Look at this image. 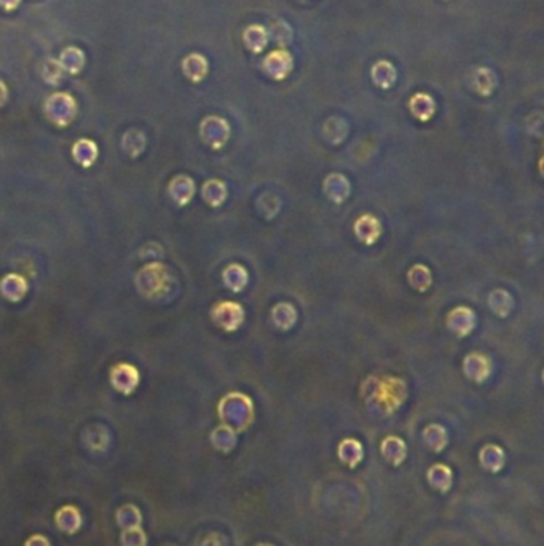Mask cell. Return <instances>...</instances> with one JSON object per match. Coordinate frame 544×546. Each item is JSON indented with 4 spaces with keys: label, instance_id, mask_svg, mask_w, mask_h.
Listing matches in <instances>:
<instances>
[{
    "label": "cell",
    "instance_id": "obj_12",
    "mask_svg": "<svg viewBox=\"0 0 544 546\" xmlns=\"http://www.w3.org/2000/svg\"><path fill=\"white\" fill-rule=\"evenodd\" d=\"M208 59H206L203 55L200 53H192L188 55L184 61H182V70L188 80L192 82H201L208 75Z\"/></svg>",
    "mask_w": 544,
    "mask_h": 546
},
{
    "label": "cell",
    "instance_id": "obj_27",
    "mask_svg": "<svg viewBox=\"0 0 544 546\" xmlns=\"http://www.w3.org/2000/svg\"><path fill=\"white\" fill-rule=\"evenodd\" d=\"M481 460H482V465L486 468L488 466L490 462L493 460L495 471H498L500 468L503 466V462H505V455H503V450L498 446H492V444H488V446L482 449Z\"/></svg>",
    "mask_w": 544,
    "mask_h": 546
},
{
    "label": "cell",
    "instance_id": "obj_32",
    "mask_svg": "<svg viewBox=\"0 0 544 546\" xmlns=\"http://www.w3.org/2000/svg\"><path fill=\"white\" fill-rule=\"evenodd\" d=\"M7 98H8L7 87H5L4 82H0V106L5 104V101H7Z\"/></svg>",
    "mask_w": 544,
    "mask_h": 546
},
{
    "label": "cell",
    "instance_id": "obj_9",
    "mask_svg": "<svg viewBox=\"0 0 544 546\" xmlns=\"http://www.w3.org/2000/svg\"><path fill=\"white\" fill-rule=\"evenodd\" d=\"M469 85L481 96H490L496 88V75L492 69L477 68L469 77Z\"/></svg>",
    "mask_w": 544,
    "mask_h": 546
},
{
    "label": "cell",
    "instance_id": "obj_18",
    "mask_svg": "<svg viewBox=\"0 0 544 546\" xmlns=\"http://www.w3.org/2000/svg\"><path fill=\"white\" fill-rule=\"evenodd\" d=\"M407 281H409L413 289L425 293V291L429 289L431 283H433V275H431V270L427 265L417 264L407 272Z\"/></svg>",
    "mask_w": 544,
    "mask_h": 546
},
{
    "label": "cell",
    "instance_id": "obj_7",
    "mask_svg": "<svg viewBox=\"0 0 544 546\" xmlns=\"http://www.w3.org/2000/svg\"><path fill=\"white\" fill-rule=\"evenodd\" d=\"M356 239L364 245H374L382 236V224L374 215H363L353 225Z\"/></svg>",
    "mask_w": 544,
    "mask_h": 546
},
{
    "label": "cell",
    "instance_id": "obj_25",
    "mask_svg": "<svg viewBox=\"0 0 544 546\" xmlns=\"http://www.w3.org/2000/svg\"><path fill=\"white\" fill-rule=\"evenodd\" d=\"M268 37L273 39L275 44L280 45L281 49H285L292 42V29L286 21H275L268 31Z\"/></svg>",
    "mask_w": 544,
    "mask_h": 546
},
{
    "label": "cell",
    "instance_id": "obj_2",
    "mask_svg": "<svg viewBox=\"0 0 544 546\" xmlns=\"http://www.w3.org/2000/svg\"><path fill=\"white\" fill-rule=\"evenodd\" d=\"M211 318L221 329L233 332L245 322V308L236 302H219L212 308Z\"/></svg>",
    "mask_w": 544,
    "mask_h": 546
},
{
    "label": "cell",
    "instance_id": "obj_17",
    "mask_svg": "<svg viewBox=\"0 0 544 546\" xmlns=\"http://www.w3.org/2000/svg\"><path fill=\"white\" fill-rule=\"evenodd\" d=\"M203 200L212 208L221 206L224 201L227 200V186L226 182L219 181V179H211L208 182H205L203 186Z\"/></svg>",
    "mask_w": 544,
    "mask_h": 546
},
{
    "label": "cell",
    "instance_id": "obj_14",
    "mask_svg": "<svg viewBox=\"0 0 544 546\" xmlns=\"http://www.w3.org/2000/svg\"><path fill=\"white\" fill-rule=\"evenodd\" d=\"M247 281H250V275L243 265L232 264L224 270V283L233 293H241L246 288Z\"/></svg>",
    "mask_w": 544,
    "mask_h": 546
},
{
    "label": "cell",
    "instance_id": "obj_5",
    "mask_svg": "<svg viewBox=\"0 0 544 546\" xmlns=\"http://www.w3.org/2000/svg\"><path fill=\"white\" fill-rule=\"evenodd\" d=\"M446 324L453 334H457L463 339V337L469 336L476 328V313L468 307H457L447 315Z\"/></svg>",
    "mask_w": 544,
    "mask_h": 546
},
{
    "label": "cell",
    "instance_id": "obj_1",
    "mask_svg": "<svg viewBox=\"0 0 544 546\" xmlns=\"http://www.w3.org/2000/svg\"><path fill=\"white\" fill-rule=\"evenodd\" d=\"M363 391L368 393V405L375 402L377 411H385L387 415L394 412L406 401V382L396 377L372 376L363 383Z\"/></svg>",
    "mask_w": 544,
    "mask_h": 546
},
{
    "label": "cell",
    "instance_id": "obj_26",
    "mask_svg": "<svg viewBox=\"0 0 544 546\" xmlns=\"http://www.w3.org/2000/svg\"><path fill=\"white\" fill-rule=\"evenodd\" d=\"M171 195H173V200L177 205L184 206L188 201L192 200L193 193H195V182L190 179V177L182 176V187L177 191V189H169Z\"/></svg>",
    "mask_w": 544,
    "mask_h": 546
},
{
    "label": "cell",
    "instance_id": "obj_29",
    "mask_svg": "<svg viewBox=\"0 0 544 546\" xmlns=\"http://www.w3.org/2000/svg\"><path fill=\"white\" fill-rule=\"evenodd\" d=\"M42 72L44 79L48 83H53V85H58L59 80L63 79V68L56 59H46L42 68Z\"/></svg>",
    "mask_w": 544,
    "mask_h": 546
},
{
    "label": "cell",
    "instance_id": "obj_15",
    "mask_svg": "<svg viewBox=\"0 0 544 546\" xmlns=\"http://www.w3.org/2000/svg\"><path fill=\"white\" fill-rule=\"evenodd\" d=\"M488 307L496 317L506 318L512 310L514 299L506 289H495L488 296Z\"/></svg>",
    "mask_w": 544,
    "mask_h": 546
},
{
    "label": "cell",
    "instance_id": "obj_19",
    "mask_svg": "<svg viewBox=\"0 0 544 546\" xmlns=\"http://www.w3.org/2000/svg\"><path fill=\"white\" fill-rule=\"evenodd\" d=\"M348 134V125L340 117H330L329 120L324 123V138L330 144H340L342 141L347 138Z\"/></svg>",
    "mask_w": 544,
    "mask_h": 546
},
{
    "label": "cell",
    "instance_id": "obj_11",
    "mask_svg": "<svg viewBox=\"0 0 544 546\" xmlns=\"http://www.w3.org/2000/svg\"><path fill=\"white\" fill-rule=\"evenodd\" d=\"M370 75H372V82H374L378 88H382V90H388V88H391L396 83V79H398L396 68L393 66L391 63L387 61V59H380V61H377L374 66H372Z\"/></svg>",
    "mask_w": 544,
    "mask_h": 546
},
{
    "label": "cell",
    "instance_id": "obj_20",
    "mask_svg": "<svg viewBox=\"0 0 544 546\" xmlns=\"http://www.w3.org/2000/svg\"><path fill=\"white\" fill-rule=\"evenodd\" d=\"M382 452L388 462L399 465L406 459V443L398 436H388L382 444Z\"/></svg>",
    "mask_w": 544,
    "mask_h": 546
},
{
    "label": "cell",
    "instance_id": "obj_23",
    "mask_svg": "<svg viewBox=\"0 0 544 546\" xmlns=\"http://www.w3.org/2000/svg\"><path fill=\"white\" fill-rule=\"evenodd\" d=\"M423 438L425 441H427L428 446L436 450V452H439V450H442L446 447L447 444V431L444 426L441 425H429L425 428L423 431Z\"/></svg>",
    "mask_w": 544,
    "mask_h": 546
},
{
    "label": "cell",
    "instance_id": "obj_21",
    "mask_svg": "<svg viewBox=\"0 0 544 546\" xmlns=\"http://www.w3.org/2000/svg\"><path fill=\"white\" fill-rule=\"evenodd\" d=\"M84 63H85L84 53H82L79 49H75V46H69V49L64 50L61 53V61H59L63 70H66L69 74L80 72L82 68H84Z\"/></svg>",
    "mask_w": 544,
    "mask_h": 546
},
{
    "label": "cell",
    "instance_id": "obj_31",
    "mask_svg": "<svg viewBox=\"0 0 544 546\" xmlns=\"http://www.w3.org/2000/svg\"><path fill=\"white\" fill-rule=\"evenodd\" d=\"M21 0H0V7H4L5 10H13L20 5Z\"/></svg>",
    "mask_w": 544,
    "mask_h": 546
},
{
    "label": "cell",
    "instance_id": "obj_4",
    "mask_svg": "<svg viewBox=\"0 0 544 546\" xmlns=\"http://www.w3.org/2000/svg\"><path fill=\"white\" fill-rule=\"evenodd\" d=\"M292 68H294L292 55L285 49L268 53L262 64L264 72L273 80H285L286 77L291 74Z\"/></svg>",
    "mask_w": 544,
    "mask_h": 546
},
{
    "label": "cell",
    "instance_id": "obj_10",
    "mask_svg": "<svg viewBox=\"0 0 544 546\" xmlns=\"http://www.w3.org/2000/svg\"><path fill=\"white\" fill-rule=\"evenodd\" d=\"M410 114L420 122H428L436 114V103L428 93H417L409 99Z\"/></svg>",
    "mask_w": 544,
    "mask_h": 546
},
{
    "label": "cell",
    "instance_id": "obj_24",
    "mask_svg": "<svg viewBox=\"0 0 544 546\" xmlns=\"http://www.w3.org/2000/svg\"><path fill=\"white\" fill-rule=\"evenodd\" d=\"M339 455L348 465L354 466L361 460V457H363V447L354 439H345L339 447Z\"/></svg>",
    "mask_w": 544,
    "mask_h": 546
},
{
    "label": "cell",
    "instance_id": "obj_30",
    "mask_svg": "<svg viewBox=\"0 0 544 546\" xmlns=\"http://www.w3.org/2000/svg\"><path fill=\"white\" fill-rule=\"evenodd\" d=\"M123 546H145V535L144 532L138 527H129L122 537Z\"/></svg>",
    "mask_w": 544,
    "mask_h": 546
},
{
    "label": "cell",
    "instance_id": "obj_6",
    "mask_svg": "<svg viewBox=\"0 0 544 546\" xmlns=\"http://www.w3.org/2000/svg\"><path fill=\"white\" fill-rule=\"evenodd\" d=\"M492 360L484 353H469L463 361L465 376L476 383L486 382L492 374Z\"/></svg>",
    "mask_w": 544,
    "mask_h": 546
},
{
    "label": "cell",
    "instance_id": "obj_3",
    "mask_svg": "<svg viewBox=\"0 0 544 546\" xmlns=\"http://www.w3.org/2000/svg\"><path fill=\"white\" fill-rule=\"evenodd\" d=\"M200 134L212 149H222L230 138V125L221 117H206L201 122Z\"/></svg>",
    "mask_w": 544,
    "mask_h": 546
},
{
    "label": "cell",
    "instance_id": "obj_16",
    "mask_svg": "<svg viewBox=\"0 0 544 546\" xmlns=\"http://www.w3.org/2000/svg\"><path fill=\"white\" fill-rule=\"evenodd\" d=\"M243 42L245 45L254 53L264 51L265 46L268 44V31L264 26L252 25L245 29L243 32Z\"/></svg>",
    "mask_w": 544,
    "mask_h": 546
},
{
    "label": "cell",
    "instance_id": "obj_28",
    "mask_svg": "<svg viewBox=\"0 0 544 546\" xmlns=\"http://www.w3.org/2000/svg\"><path fill=\"white\" fill-rule=\"evenodd\" d=\"M259 206L264 205V210H259L260 215H262L264 217H273L275 215H278V211H280V198L276 197V195L273 193H265L260 197L259 200Z\"/></svg>",
    "mask_w": 544,
    "mask_h": 546
},
{
    "label": "cell",
    "instance_id": "obj_13",
    "mask_svg": "<svg viewBox=\"0 0 544 546\" xmlns=\"http://www.w3.org/2000/svg\"><path fill=\"white\" fill-rule=\"evenodd\" d=\"M271 319L278 329L289 331L297 322V310L289 302H280L271 308Z\"/></svg>",
    "mask_w": 544,
    "mask_h": 546
},
{
    "label": "cell",
    "instance_id": "obj_22",
    "mask_svg": "<svg viewBox=\"0 0 544 546\" xmlns=\"http://www.w3.org/2000/svg\"><path fill=\"white\" fill-rule=\"evenodd\" d=\"M56 521H58L59 529L64 532L74 533L80 527L82 518L74 507H64L61 508V512L56 514Z\"/></svg>",
    "mask_w": 544,
    "mask_h": 546
},
{
    "label": "cell",
    "instance_id": "obj_8",
    "mask_svg": "<svg viewBox=\"0 0 544 546\" xmlns=\"http://www.w3.org/2000/svg\"><path fill=\"white\" fill-rule=\"evenodd\" d=\"M323 191L330 201H334V203H344V201L350 197L351 186L350 181H348L344 174L332 173L324 179Z\"/></svg>",
    "mask_w": 544,
    "mask_h": 546
}]
</instances>
